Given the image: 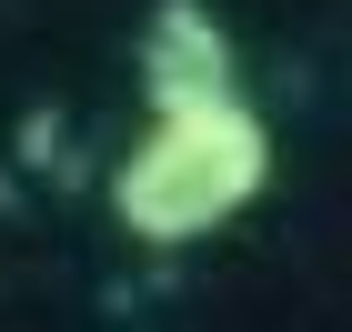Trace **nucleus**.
Here are the masks:
<instances>
[{
	"mask_svg": "<svg viewBox=\"0 0 352 332\" xmlns=\"http://www.w3.org/2000/svg\"><path fill=\"white\" fill-rule=\"evenodd\" d=\"M272 192V121L252 101H212V111H171L121 151L111 171V221L151 252L212 242L221 221H242Z\"/></svg>",
	"mask_w": 352,
	"mask_h": 332,
	"instance_id": "f257e3e1",
	"label": "nucleus"
},
{
	"mask_svg": "<svg viewBox=\"0 0 352 332\" xmlns=\"http://www.w3.org/2000/svg\"><path fill=\"white\" fill-rule=\"evenodd\" d=\"M141 91H151V121L242 101V60H232V30L212 21V0H162L141 21Z\"/></svg>",
	"mask_w": 352,
	"mask_h": 332,
	"instance_id": "f03ea898",
	"label": "nucleus"
}]
</instances>
